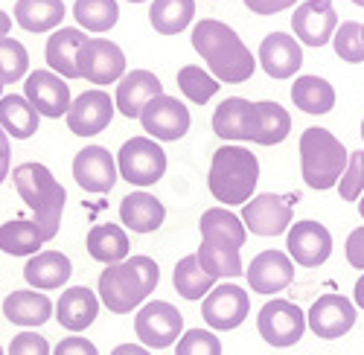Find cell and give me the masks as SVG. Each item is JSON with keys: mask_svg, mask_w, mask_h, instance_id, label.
<instances>
[{"mask_svg": "<svg viewBox=\"0 0 364 355\" xmlns=\"http://www.w3.org/2000/svg\"><path fill=\"white\" fill-rule=\"evenodd\" d=\"M193 50L207 62L210 76L219 84L248 82L257 70V58L248 44L236 36V29L216 18H201L193 26Z\"/></svg>", "mask_w": 364, "mask_h": 355, "instance_id": "cell-1", "label": "cell"}, {"mask_svg": "<svg viewBox=\"0 0 364 355\" xmlns=\"http://www.w3.org/2000/svg\"><path fill=\"white\" fill-rule=\"evenodd\" d=\"M161 268L151 256H129L126 262L108 265L100 274V300L114 315H132L151 291L158 288Z\"/></svg>", "mask_w": 364, "mask_h": 355, "instance_id": "cell-2", "label": "cell"}, {"mask_svg": "<svg viewBox=\"0 0 364 355\" xmlns=\"http://www.w3.org/2000/svg\"><path fill=\"white\" fill-rule=\"evenodd\" d=\"M12 178H15L18 195L36 216L33 222L41 230L44 242H53L58 236V227H62V213H65V201H68L65 187L55 181V175L44 163H36V160L18 163Z\"/></svg>", "mask_w": 364, "mask_h": 355, "instance_id": "cell-3", "label": "cell"}, {"mask_svg": "<svg viewBox=\"0 0 364 355\" xmlns=\"http://www.w3.org/2000/svg\"><path fill=\"white\" fill-rule=\"evenodd\" d=\"M257 184H259V160L245 146L228 143L213 152L210 172H207V187L219 204L225 207L248 204L257 192Z\"/></svg>", "mask_w": 364, "mask_h": 355, "instance_id": "cell-4", "label": "cell"}, {"mask_svg": "<svg viewBox=\"0 0 364 355\" xmlns=\"http://www.w3.org/2000/svg\"><path fill=\"white\" fill-rule=\"evenodd\" d=\"M347 163H350V152L332 131L315 126L300 134V175L312 190L326 192L338 187Z\"/></svg>", "mask_w": 364, "mask_h": 355, "instance_id": "cell-5", "label": "cell"}, {"mask_svg": "<svg viewBox=\"0 0 364 355\" xmlns=\"http://www.w3.org/2000/svg\"><path fill=\"white\" fill-rule=\"evenodd\" d=\"M119 178H126L134 187H151L166 175V152L151 137H132L117 152Z\"/></svg>", "mask_w": 364, "mask_h": 355, "instance_id": "cell-6", "label": "cell"}, {"mask_svg": "<svg viewBox=\"0 0 364 355\" xmlns=\"http://www.w3.org/2000/svg\"><path fill=\"white\" fill-rule=\"evenodd\" d=\"M306 312H303L297 303L291 300H283V297H274L268 300L259 315H257V329L259 335L265 338V344L271 346H294L303 332H306Z\"/></svg>", "mask_w": 364, "mask_h": 355, "instance_id": "cell-7", "label": "cell"}, {"mask_svg": "<svg viewBox=\"0 0 364 355\" xmlns=\"http://www.w3.org/2000/svg\"><path fill=\"white\" fill-rule=\"evenodd\" d=\"M134 332L146 349H166L184 335V315L166 300H151L134 315Z\"/></svg>", "mask_w": 364, "mask_h": 355, "instance_id": "cell-8", "label": "cell"}, {"mask_svg": "<svg viewBox=\"0 0 364 355\" xmlns=\"http://www.w3.org/2000/svg\"><path fill=\"white\" fill-rule=\"evenodd\" d=\"M294 195H277V192H262L254 195L248 204H242V224L245 230L257 236H280L291 227V207L297 204Z\"/></svg>", "mask_w": 364, "mask_h": 355, "instance_id": "cell-9", "label": "cell"}, {"mask_svg": "<svg viewBox=\"0 0 364 355\" xmlns=\"http://www.w3.org/2000/svg\"><path fill=\"white\" fill-rule=\"evenodd\" d=\"M248 312H251V297H248V291L242 285H236V283L216 285L201 303L204 323L216 332H230V329L242 327Z\"/></svg>", "mask_w": 364, "mask_h": 355, "instance_id": "cell-10", "label": "cell"}, {"mask_svg": "<svg viewBox=\"0 0 364 355\" xmlns=\"http://www.w3.org/2000/svg\"><path fill=\"white\" fill-rule=\"evenodd\" d=\"M140 126L146 129V134L158 143H172V140H181L190 126H193V116H190V108L184 102H178L175 97H155L149 99L146 108L140 111Z\"/></svg>", "mask_w": 364, "mask_h": 355, "instance_id": "cell-11", "label": "cell"}, {"mask_svg": "<svg viewBox=\"0 0 364 355\" xmlns=\"http://www.w3.org/2000/svg\"><path fill=\"white\" fill-rule=\"evenodd\" d=\"M79 76L97 87L119 82L126 76V53L108 38H87L79 50Z\"/></svg>", "mask_w": 364, "mask_h": 355, "instance_id": "cell-12", "label": "cell"}, {"mask_svg": "<svg viewBox=\"0 0 364 355\" xmlns=\"http://www.w3.org/2000/svg\"><path fill=\"white\" fill-rule=\"evenodd\" d=\"M286 253L300 268H318L332 256V233L312 219L294 222L286 233Z\"/></svg>", "mask_w": 364, "mask_h": 355, "instance_id": "cell-13", "label": "cell"}, {"mask_svg": "<svg viewBox=\"0 0 364 355\" xmlns=\"http://www.w3.org/2000/svg\"><path fill=\"white\" fill-rule=\"evenodd\" d=\"M23 97L29 99L41 116L58 120V116H68L73 99H70V87L68 79H62L53 70H33L23 82Z\"/></svg>", "mask_w": 364, "mask_h": 355, "instance_id": "cell-14", "label": "cell"}, {"mask_svg": "<svg viewBox=\"0 0 364 355\" xmlns=\"http://www.w3.org/2000/svg\"><path fill=\"white\" fill-rule=\"evenodd\" d=\"M291 29L306 47H326L338 29V12L332 0H303L291 12Z\"/></svg>", "mask_w": 364, "mask_h": 355, "instance_id": "cell-15", "label": "cell"}, {"mask_svg": "<svg viewBox=\"0 0 364 355\" xmlns=\"http://www.w3.org/2000/svg\"><path fill=\"white\" fill-rule=\"evenodd\" d=\"M355 303L347 300L344 294H321L306 315V323L318 338L336 341L355 327Z\"/></svg>", "mask_w": 364, "mask_h": 355, "instance_id": "cell-16", "label": "cell"}, {"mask_svg": "<svg viewBox=\"0 0 364 355\" xmlns=\"http://www.w3.org/2000/svg\"><path fill=\"white\" fill-rule=\"evenodd\" d=\"M114 111H117L114 99L102 87H94V91H85L73 99V105L68 111V129L76 137H94L111 126Z\"/></svg>", "mask_w": 364, "mask_h": 355, "instance_id": "cell-17", "label": "cell"}, {"mask_svg": "<svg viewBox=\"0 0 364 355\" xmlns=\"http://www.w3.org/2000/svg\"><path fill=\"white\" fill-rule=\"evenodd\" d=\"M73 178L85 192L105 195L114 190L119 169H117V160L111 158V152L105 146H85V149L73 158Z\"/></svg>", "mask_w": 364, "mask_h": 355, "instance_id": "cell-18", "label": "cell"}, {"mask_svg": "<svg viewBox=\"0 0 364 355\" xmlns=\"http://www.w3.org/2000/svg\"><path fill=\"white\" fill-rule=\"evenodd\" d=\"M257 102H248L242 97H228L216 111H213V131L222 140L230 143H254L257 137Z\"/></svg>", "mask_w": 364, "mask_h": 355, "instance_id": "cell-19", "label": "cell"}, {"mask_svg": "<svg viewBox=\"0 0 364 355\" xmlns=\"http://www.w3.org/2000/svg\"><path fill=\"white\" fill-rule=\"evenodd\" d=\"M245 277H248L251 291L271 297V294H277V291L291 285V280H294V262L283 251H262V253H257L251 259Z\"/></svg>", "mask_w": 364, "mask_h": 355, "instance_id": "cell-20", "label": "cell"}, {"mask_svg": "<svg viewBox=\"0 0 364 355\" xmlns=\"http://www.w3.org/2000/svg\"><path fill=\"white\" fill-rule=\"evenodd\" d=\"M259 65L271 79H291L303 67V50L294 36L268 33L259 44Z\"/></svg>", "mask_w": 364, "mask_h": 355, "instance_id": "cell-21", "label": "cell"}, {"mask_svg": "<svg viewBox=\"0 0 364 355\" xmlns=\"http://www.w3.org/2000/svg\"><path fill=\"white\" fill-rule=\"evenodd\" d=\"M164 94V82L151 70H132L117 82V97L114 105L117 111L129 116V120H140V111L146 108L149 99Z\"/></svg>", "mask_w": 364, "mask_h": 355, "instance_id": "cell-22", "label": "cell"}, {"mask_svg": "<svg viewBox=\"0 0 364 355\" xmlns=\"http://www.w3.org/2000/svg\"><path fill=\"white\" fill-rule=\"evenodd\" d=\"M97 315H100V297L97 294L87 285H73V288L62 291L53 317L58 320V327H65L68 332L79 335L97 320Z\"/></svg>", "mask_w": 364, "mask_h": 355, "instance_id": "cell-23", "label": "cell"}, {"mask_svg": "<svg viewBox=\"0 0 364 355\" xmlns=\"http://www.w3.org/2000/svg\"><path fill=\"white\" fill-rule=\"evenodd\" d=\"M87 41V36L79 26H58L55 33L47 38V65L53 73H58L62 79H82L79 76V50Z\"/></svg>", "mask_w": 364, "mask_h": 355, "instance_id": "cell-24", "label": "cell"}, {"mask_svg": "<svg viewBox=\"0 0 364 355\" xmlns=\"http://www.w3.org/2000/svg\"><path fill=\"white\" fill-rule=\"evenodd\" d=\"M73 274V265L62 251H41L36 256H29L23 265V280L38 288V291H55L62 288Z\"/></svg>", "mask_w": 364, "mask_h": 355, "instance_id": "cell-25", "label": "cell"}, {"mask_svg": "<svg viewBox=\"0 0 364 355\" xmlns=\"http://www.w3.org/2000/svg\"><path fill=\"white\" fill-rule=\"evenodd\" d=\"M53 312H55V306L44 291H12L4 300L6 320L15 323V327H26V329L44 327L53 317Z\"/></svg>", "mask_w": 364, "mask_h": 355, "instance_id": "cell-26", "label": "cell"}, {"mask_svg": "<svg viewBox=\"0 0 364 355\" xmlns=\"http://www.w3.org/2000/svg\"><path fill=\"white\" fill-rule=\"evenodd\" d=\"M166 219V207L151 192H129L119 204V222L132 233H155Z\"/></svg>", "mask_w": 364, "mask_h": 355, "instance_id": "cell-27", "label": "cell"}, {"mask_svg": "<svg viewBox=\"0 0 364 355\" xmlns=\"http://www.w3.org/2000/svg\"><path fill=\"white\" fill-rule=\"evenodd\" d=\"M198 230L204 242H216V245H230V248H242L248 239V230L242 224L239 216H233L225 207H210L198 219Z\"/></svg>", "mask_w": 364, "mask_h": 355, "instance_id": "cell-28", "label": "cell"}, {"mask_svg": "<svg viewBox=\"0 0 364 355\" xmlns=\"http://www.w3.org/2000/svg\"><path fill=\"white\" fill-rule=\"evenodd\" d=\"M90 259H97L102 265H117L129 259V233L119 224H94L87 230V242H85Z\"/></svg>", "mask_w": 364, "mask_h": 355, "instance_id": "cell-29", "label": "cell"}, {"mask_svg": "<svg viewBox=\"0 0 364 355\" xmlns=\"http://www.w3.org/2000/svg\"><path fill=\"white\" fill-rule=\"evenodd\" d=\"M68 9L62 0H18L15 23L26 33H55L62 26Z\"/></svg>", "mask_w": 364, "mask_h": 355, "instance_id": "cell-30", "label": "cell"}, {"mask_svg": "<svg viewBox=\"0 0 364 355\" xmlns=\"http://www.w3.org/2000/svg\"><path fill=\"white\" fill-rule=\"evenodd\" d=\"M41 126V114L29 105L26 97L6 94L0 99V129L6 131V137L15 140H29Z\"/></svg>", "mask_w": 364, "mask_h": 355, "instance_id": "cell-31", "label": "cell"}, {"mask_svg": "<svg viewBox=\"0 0 364 355\" xmlns=\"http://www.w3.org/2000/svg\"><path fill=\"white\" fill-rule=\"evenodd\" d=\"M291 102L303 111V114H329L336 108V87L321 76H297L291 84Z\"/></svg>", "mask_w": 364, "mask_h": 355, "instance_id": "cell-32", "label": "cell"}, {"mask_svg": "<svg viewBox=\"0 0 364 355\" xmlns=\"http://www.w3.org/2000/svg\"><path fill=\"white\" fill-rule=\"evenodd\" d=\"M196 18V0H151L149 23L161 36H178L193 23Z\"/></svg>", "mask_w": 364, "mask_h": 355, "instance_id": "cell-33", "label": "cell"}, {"mask_svg": "<svg viewBox=\"0 0 364 355\" xmlns=\"http://www.w3.org/2000/svg\"><path fill=\"white\" fill-rule=\"evenodd\" d=\"M172 285H175V291H178L184 300H201V297H207V294L216 288V280L201 268L198 256L190 253V256H184V259L175 262Z\"/></svg>", "mask_w": 364, "mask_h": 355, "instance_id": "cell-34", "label": "cell"}, {"mask_svg": "<svg viewBox=\"0 0 364 355\" xmlns=\"http://www.w3.org/2000/svg\"><path fill=\"white\" fill-rule=\"evenodd\" d=\"M44 236L36 227V222L26 219H12L0 224V251L9 256H36L41 253Z\"/></svg>", "mask_w": 364, "mask_h": 355, "instance_id": "cell-35", "label": "cell"}, {"mask_svg": "<svg viewBox=\"0 0 364 355\" xmlns=\"http://www.w3.org/2000/svg\"><path fill=\"white\" fill-rule=\"evenodd\" d=\"M196 256L201 262V268L213 280H236V277L245 274V265H242L239 248L216 245V242H201Z\"/></svg>", "mask_w": 364, "mask_h": 355, "instance_id": "cell-36", "label": "cell"}, {"mask_svg": "<svg viewBox=\"0 0 364 355\" xmlns=\"http://www.w3.org/2000/svg\"><path fill=\"white\" fill-rule=\"evenodd\" d=\"M257 116H259L257 137H254L257 146H277V143H283V140L289 137V131H291V116H289V111H286L283 105L271 102V99L257 102Z\"/></svg>", "mask_w": 364, "mask_h": 355, "instance_id": "cell-37", "label": "cell"}, {"mask_svg": "<svg viewBox=\"0 0 364 355\" xmlns=\"http://www.w3.org/2000/svg\"><path fill=\"white\" fill-rule=\"evenodd\" d=\"M76 23L87 33H108L119 21L117 0H76L73 4Z\"/></svg>", "mask_w": 364, "mask_h": 355, "instance_id": "cell-38", "label": "cell"}, {"mask_svg": "<svg viewBox=\"0 0 364 355\" xmlns=\"http://www.w3.org/2000/svg\"><path fill=\"white\" fill-rule=\"evenodd\" d=\"M178 87H181V94L196 105H207L219 94V82L207 70H201L198 65H184L178 70Z\"/></svg>", "mask_w": 364, "mask_h": 355, "instance_id": "cell-39", "label": "cell"}, {"mask_svg": "<svg viewBox=\"0 0 364 355\" xmlns=\"http://www.w3.org/2000/svg\"><path fill=\"white\" fill-rule=\"evenodd\" d=\"M26 70H29V53H26V47L21 41L4 36V38H0V82L15 84L23 76H29Z\"/></svg>", "mask_w": 364, "mask_h": 355, "instance_id": "cell-40", "label": "cell"}, {"mask_svg": "<svg viewBox=\"0 0 364 355\" xmlns=\"http://www.w3.org/2000/svg\"><path fill=\"white\" fill-rule=\"evenodd\" d=\"M332 47L336 55L347 65H361L364 62V41H361V23L355 21H344L336 36H332Z\"/></svg>", "mask_w": 364, "mask_h": 355, "instance_id": "cell-41", "label": "cell"}, {"mask_svg": "<svg viewBox=\"0 0 364 355\" xmlns=\"http://www.w3.org/2000/svg\"><path fill=\"white\" fill-rule=\"evenodd\" d=\"M175 355H222V341L210 329H190L178 338Z\"/></svg>", "mask_w": 364, "mask_h": 355, "instance_id": "cell-42", "label": "cell"}, {"mask_svg": "<svg viewBox=\"0 0 364 355\" xmlns=\"http://www.w3.org/2000/svg\"><path fill=\"white\" fill-rule=\"evenodd\" d=\"M338 195L341 201H358L364 195V149L350 152V163L338 181Z\"/></svg>", "mask_w": 364, "mask_h": 355, "instance_id": "cell-43", "label": "cell"}, {"mask_svg": "<svg viewBox=\"0 0 364 355\" xmlns=\"http://www.w3.org/2000/svg\"><path fill=\"white\" fill-rule=\"evenodd\" d=\"M6 355H53V349H50L44 335H38V332H21V335L12 338Z\"/></svg>", "mask_w": 364, "mask_h": 355, "instance_id": "cell-44", "label": "cell"}, {"mask_svg": "<svg viewBox=\"0 0 364 355\" xmlns=\"http://www.w3.org/2000/svg\"><path fill=\"white\" fill-rule=\"evenodd\" d=\"M53 355H100V349H97V344H90L87 338L73 335V338H62V341H58L55 349H53Z\"/></svg>", "mask_w": 364, "mask_h": 355, "instance_id": "cell-45", "label": "cell"}, {"mask_svg": "<svg viewBox=\"0 0 364 355\" xmlns=\"http://www.w3.org/2000/svg\"><path fill=\"white\" fill-rule=\"evenodd\" d=\"M344 253H347V262L353 265V268L364 271V224H361V227H355V230L347 236Z\"/></svg>", "mask_w": 364, "mask_h": 355, "instance_id": "cell-46", "label": "cell"}, {"mask_svg": "<svg viewBox=\"0 0 364 355\" xmlns=\"http://www.w3.org/2000/svg\"><path fill=\"white\" fill-rule=\"evenodd\" d=\"M297 4V0H245L248 12L254 15H277L283 9H291Z\"/></svg>", "mask_w": 364, "mask_h": 355, "instance_id": "cell-47", "label": "cell"}, {"mask_svg": "<svg viewBox=\"0 0 364 355\" xmlns=\"http://www.w3.org/2000/svg\"><path fill=\"white\" fill-rule=\"evenodd\" d=\"M9 175H12V149H9L6 131L0 129V184H4Z\"/></svg>", "mask_w": 364, "mask_h": 355, "instance_id": "cell-48", "label": "cell"}, {"mask_svg": "<svg viewBox=\"0 0 364 355\" xmlns=\"http://www.w3.org/2000/svg\"><path fill=\"white\" fill-rule=\"evenodd\" d=\"M111 355H151L146 346H137V344H119L111 349Z\"/></svg>", "mask_w": 364, "mask_h": 355, "instance_id": "cell-49", "label": "cell"}, {"mask_svg": "<svg viewBox=\"0 0 364 355\" xmlns=\"http://www.w3.org/2000/svg\"><path fill=\"white\" fill-rule=\"evenodd\" d=\"M353 303H355V309H364V274L355 280V288H353Z\"/></svg>", "mask_w": 364, "mask_h": 355, "instance_id": "cell-50", "label": "cell"}, {"mask_svg": "<svg viewBox=\"0 0 364 355\" xmlns=\"http://www.w3.org/2000/svg\"><path fill=\"white\" fill-rule=\"evenodd\" d=\"M9 29H12V18H9L4 9H0V38L9 36Z\"/></svg>", "mask_w": 364, "mask_h": 355, "instance_id": "cell-51", "label": "cell"}, {"mask_svg": "<svg viewBox=\"0 0 364 355\" xmlns=\"http://www.w3.org/2000/svg\"><path fill=\"white\" fill-rule=\"evenodd\" d=\"M358 216L364 219V198H358Z\"/></svg>", "mask_w": 364, "mask_h": 355, "instance_id": "cell-52", "label": "cell"}, {"mask_svg": "<svg viewBox=\"0 0 364 355\" xmlns=\"http://www.w3.org/2000/svg\"><path fill=\"white\" fill-rule=\"evenodd\" d=\"M353 4H355V6H361V9H364V0H353Z\"/></svg>", "mask_w": 364, "mask_h": 355, "instance_id": "cell-53", "label": "cell"}, {"mask_svg": "<svg viewBox=\"0 0 364 355\" xmlns=\"http://www.w3.org/2000/svg\"><path fill=\"white\" fill-rule=\"evenodd\" d=\"M0 99H4V82H0Z\"/></svg>", "mask_w": 364, "mask_h": 355, "instance_id": "cell-54", "label": "cell"}, {"mask_svg": "<svg viewBox=\"0 0 364 355\" xmlns=\"http://www.w3.org/2000/svg\"><path fill=\"white\" fill-rule=\"evenodd\" d=\"M129 4H146V0H129Z\"/></svg>", "mask_w": 364, "mask_h": 355, "instance_id": "cell-55", "label": "cell"}, {"mask_svg": "<svg viewBox=\"0 0 364 355\" xmlns=\"http://www.w3.org/2000/svg\"><path fill=\"white\" fill-rule=\"evenodd\" d=\"M361 140H364V120H361Z\"/></svg>", "mask_w": 364, "mask_h": 355, "instance_id": "cell-56", "label": "cell"}, {"mask_svg": "<svg viewBox=\"0 0 364 355\" xmlns=\"http://www.w3.org/2000/svg\"><path fill=\"white\" fill-rule=\"evenodd\" d=\"M361 41H364V26H361Z\"/></svg>", "mask_w": 364, "mask_h": 355, "instance_id": "cell-57", "label": "cell"}, {"mask_svg": "<svg viewBox=\"0 0 364 355\" xmlns=\"http://www.w3.org/2000/svg\"><path fill=\"white\" fill-rule=\"evenodd\" d=\"M0 355H6V352H4V346H0Z\"/></svg>", "mask_w": 364, "mask_h": 355, "instance_id": "cell-58", "label": "cell"}]
</instances>
